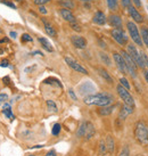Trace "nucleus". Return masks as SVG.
<instances>
[{
	"label": "nucleus",
	"instance_id": "nucleus-31",
	"mask_svg": "<svg viewBox=\"0 0 148 156\" xmlns=\"http://www.w3.org/2000/svg\"><path fill=\"white\" fill-rule=\"evenodd\" d=\"M0 2H1V4H4V5H6V6H8V7H10V8H13V9L16 8V6H15L13 2H9V1H7V0H0Z\"/></svg>",
	"mask_w": 148,
	"mask_h": 156
},
{
	"label": "nucleus",
	"instance_id": "nucleus-38",
	"mask_svg": "<svg viewBox=\"0 0 148 156\" xmlns=\"http://www.w3.org/2000/svg\"><path fill=\"white\" fill-rule=\"evenodd\" d=\"M49 0H34V4L38 5V6H42L44 4H46V2H48Z\"/></svg>",
	"mask_w": 148,
	"mask_h": 156
},
{
	"label": "nucleus",
	"instance_id": "nucleus-10",
	"mask_svg": "<svg viewBox=\"0 0 148 156\" xmlns=\"http://www.w3.org/2000/svg\"><path fill=\"white\" fill-rule=\"evenodd\" d=\"M65 62L67 63V65L70 66V67H72L74 71H76V72L82 73V74H88L87 69H84V67H82V66L79 64L78 62H75L74 59H72L71 57H65Z\"/></svg>",
	"mask_w": 148,
	"mask_h": 156
},
{
	"label": "nucleus",
	"instance_id": "nucleus-4",
	"mask_svg": "<svg viewBox=\"0 0 148 156\" xmlns=\"http://www.w3.org/2000/svg\"><path fill=\"white\" fill-rule=\"evenodd\" d=\"M93 134H95V128L90 122H83L76 131L78 137H84L86 139H90Z\"/></svg>",
	"mask_w": 148,
	"mask_h": 156
},
{
	"label": "nucleus",
	"instance_id": "nucleus-28",
	"mask_svg": "<svg viewBox=\"0 0 148 156\" xmlns=\"http://www.w3.org/2000/svg\"><path fill=\"white\" fill-rule=\"evenodd\" d=\"M61 124H58V123H56L55 126H54V128H52V134L54 136H58L59 134V132H61Z\"/></svg>",
	"mask_w": 148,
	"mask_h": 156
},
{
	"label": "nucleus",
	"instance_id": "nucleus-51",
	"mask_svg": "<svg viewBox=\"0 0 148 156\" xmlns=\"http://www.w3.org/2000/svg\"><path fill=\"white\" fill-rule=\"evenodd\" d=\"M29 156H34V155H29Z\"/></svg>",
	"mask_w": 148,
	"mask_h": 156
},
{
	"label": "nucleus",
	"instance_id": "nucleus-5",
	"mask_svg": "<svg viewBox=\"0 0 148 156\" xmlns=\"http://www.w3.org/2000/svg\"><path fill=\"white\" fill-rule=\"evenodd\" d=\"M121 55H122V57L124 58V62H125L126 64V67H128V72L131 74V76L132 78H136L137 76V64H136V62L132 59V57L129 55V52H126L123 50L122 52H121Z\"/></svg>",
	"mask_w": 148,
	"mask_h": 156
},
{
	"label": "nucleus",
	"instance_id": "nucleus-14",
	"mask_svg": "<svg viewBox=\"0 0 148 156\" xmlns=\"http://www.w3.org/2000/svg\"><path fill=\"white\" fill-rule=\"evenodd\" d=\"M61 15H62V17L64 18L65 21H67V22H70V23H75V22H76V20H75L74 15L72 14V12H71L70 9L63 8L61 10Z\"/></svg>",
	"mask_w": 148,
	"mask_h": 156
},
{
	"label": "nucleus",
	"instance_id": "nucleus-48",
	"mask_svg": "<svg viewBox=\"0 0 148 156\" xmlns=\"http://www.w3.org/2000/svg\"><path fill=\"white\" fill-rule=\"evenodd\" d=\"M7 41H8L7 39H1L0 40V44H2V42H7Z\"/></svg>",
	"mask_w": 148,
	"mask_h": 156
},
{
	"label": "nucleus",
	"instance_id": "nucleus-23",
	"mask_svg": "<svg viewBox=\"0 0 148 156\" xmlns=\"http://www.w3.org/2000/svg\"><path fill=\"white\" fill-rule=\"evenodd\" d=\"M59 4L64 7V8L67 9H73L74 8V4L72 2V0H61Z\"/></svg>",
	"mask_w": 148,
	"mask_h": 156
},
{
	"label": "nucleus",
	"instance_id": "nucleus-33",
	"mask_svg": "<svg viewBox=\"0 0 148 156\" xmlns=\"http://www.w3.org/2000/svg\"><path fill=\"white\" fill-rule=\"evenodd\" d=\"M22 41L23 42H31V41H32V38H31L30 35L29 34H23L22 35Z\"/></svg>",
	"mask_w": 148,
	"mask_h": 156
},
{
	"label": "nucleus",
	"instance_id": "nucleus-42",
	"mask_svg": "<svg viewBox=\"0 0 148 156\" xmlns=\"http://www.w3.org/2000/svg\"><path fill=\"white\" fill-rule=\"evenodd\" d=\"M133 2H135V5L138 7V8L141 7V2H140V0H133Z\"/></svg>",
	"mask_w": 148,
	"mask_h": 156
},
{
	"label": "nucleus",
	"instance_id": "nucleus-34",
	"mask_svg": "<svg viewBox=\"0 0 148 156\" xmlns=\"http://www.w3.org/2000/svg\"><path fill=\"white\" fill-rule=\"evenodd\" d=\"M130 155V152H129V148L128 147H124L122 149V152L120 153V156H129Z\"/></svg>",
	"mask_w": 148,
	"mask_h": 156
},
{
	"label": "nucleus",
	"instance_id": "nucleus-26",
	"mask_svg": "<svg viewBox=\"0 0 148 156\" xmlns=\"http://www.w3.org/2000/svg\"><path fill=\"white\" fill-rule=\"evenodd\" d=\"M100 58H101V61L104 62V63H106V65H111V59H109V57L106 55V54H104V52H100Z\"/></svg>",
	"mask_w": 148,
	"mask_h": 156
},
{
	"label": "nucleus",
	"instance_id": "nucleus-37",
	"mask_svg": "<svg viewBox=\"0 0 148 156\" xmlns=\"http://www.w3.org/2000/svg\"><path fill=\"white\" fill-rule=\"evenodd\" d=\"M131 1H132V0H121L123 7H125V8H128L129 6H131Z\"/></svg>",
	"mask_w": 148,
	"mask_h": 156
},
{
	"label": "nucleus",
	"instance_id": "nucleus-29",
	"mask_svg": "<svg viewBox=\"0 0 148 156\" xmlns=\"http://www.w3.org/2000/svg\"><path fill=\"white\" fill-rule=\"evenodd\" d=\"M44 83H54V84H56V86H58V87H63L62 86V83L58 81V80H56V79H47V80H44Z\"/></svg>",
	"mask_w": 148,
	"mask_h": 156
},
{
	"label": "nucleus",
	"instance_id": "nucleus-22",
	"mask_svg": "<svg viewBox=\"0 0 148 156\" xmlns=\"http://www.w3.org/2000/svg\"><path fill=\"white\" fill-rule=\"evenodd\" d=\"M106 148H107V151L109 153H113L114 152V140L112 137H107L106 139Z\"/></svg>",
	"mask_w": 148,
	"mask_h": 156
},
{
	"label": "nucleus",
	"instance_id": "nucleus-8",
	"mask_svg": "<svg viewBox=\"0 0 148 156\" xmlns=\"http://www.w3.org/2000/svg\"><path fill=\"white\" fill-rule=\"evenodd\" d=\"M112 37L114 38V40L120 44L121 46H124V44L128 42V38H126L125 33L123 32L122 29H120V27H115L113 31H112Z\"/></svg>",
	"mask_w": 148,
	"mask_h": 156
},
{
	"label": "nucleus",
	"instance_id": "nucleus-40",
	"mask_svg": "<svg viewBox=\"0 0 148 156\" xmlns=\"http://www.w3.org/2000/svg\"><path fill=\"white\" fill-rule=\"evenodd\" d=\"M8 65H9V63H8V61H6V59L1 61V63H0V66H1V67H7Z\"/></svg>",
	"mask_w": 148,
	"mask_h": 156
},
{
	"label": "nucleus",
	"instance_id": "nucleus-18",
	"mask_svg": "<svg viewBox=\"0 0 148 156\" xmlns=\"http://www.w3.org/2000/svg\"><path fill=\"white\" fill-rule=\"evenodd\" d=\"M97 72L99 73V75L101 76V78H104V80H106L108 83H113V79H112V76L108 74V72L106 71V69H97Z\"/></svg>",
	"mask_w": 148,
	"mask_h": 156
},
{
	"label": "nucleus",
	"instance_id": "nucleus-47",
	"mask_svg": "<svg viewBox=\"0 0 148 156\" xmlns=\"http://www.w3.org/2000/svg\"><path fill=\"white\" fill-rule=\"evenodd\" d=\"M4 81H5V83H6V84H8V81H9L8 76H6V78H4Z\"/></svg>",
	"mask_w": 148,
	"mask_h": 156
},
{
	"label": "nucleus",
	"instance_id": "nucleus-45",
	"mask_svg": "<svg viewBox=\"0 0 148 156\" xmlns=\"http://www.w3.org/2000/svg\"><path fill=\"white\" fill-rule=\"evenodd\" d=\"M16 32H10V37H12V38H13V39H15V38H16Z\"/></svg>",
	"mask_w": 148,
	"mask_h": 156
},
{
	"label": "nucleus",
	"instance_id": "nucleus-32",
	"mask_svg": "<svg viewBox=\"0 0 148 156\" xmlns=\"http://www.w3.org/2000/svg\"><path fill=\"white\" fill-rule=\"evenodd\" d=\"M71 27H72L74 31H76V32H80V31L82 30V29H81V26L79 25L78 23H71Z\"/></svg>",
	"mask_w": 148,
	"mask_h": 156
},
{
	"label": "nucleus",
	"instance_id": "nucleus-49",
	"mask_svg": "<svg viewBox=\"0 0 148 156\" xmlns=\"http://www.w3.org/2000/svg\"><path fill=\"white\" fill-rule=\"evenodd\" d=\"M81 1H84V2H88V1H91V0H81Z\"/></svg>",
	"mask_w": 148,
	"mask_h": 156
},
{
	"label": "nucleus",
	"instance_id": "nucleus-6",
	"mask_svg": "<svg viewBox=\"0 0 148 156\" xmlns=\"http://www.w3.org/2000/svg\"><path fill=\"white\" fill-rule=\"evenodd\" d=\"M116 90H118V96L121 97V99L124 101V104L129 105L131 107H135V100L132 98V96L129 94V91L126 88H124L122 84H118V88H116Z\"/></svg>",
	"mask_w": 148,
	"mask_h": 156
},
{
	"label": "nucleus",
	"instance_id": "nucleus-11",
	"mask_svg": "<svg viewBox=\"0 0 148 156\" xmlns=\"http://www.w3.org/2000/svg\"><path fill=\"white\" fill-rule=\"evenodd\" d=\"M71 41L75 48L78 49H84L87 47V41L83 37H80V35H72L71 37Z\"/></svg>",
	"mask_w": 148,
	"mask_h": 156
},
{
	"label": "nucleus",
	"instance_id": "nucleus-24",
	"mask_svg": "<svg viewBox=\"0 0 148 156\" xmlns=\"http://www.w3.org/2000/svg\"><path fill=\"white\" fill-rule=\"evenodd\" d=\"M141 39L144 40L145 44L148 48V29L147 27H143L141 29Z\"/></svg>",
	"mask_w": 148,
	"mask_h": 156
},
{
	"label": "nucleus",
	"instance_id": "nucleus-21",
	"mask_svg": "<svg viewBox=\"0 0 148 156\" xmlns=\"http://www.w3.org/2000/svg\"><path fill=\"white\" fill-rule=\"evenodd\" d=\"M2 112H4L5 115H6L7 117H9L10 120H14V119H15V116L12 114V107H10V105L9 104L4 105V109H2Z\"/></svg>",
	"mask_w": 148,
	"mask_h": 156
},
{
	"label": "nucleus",
	"instance_id": "nucleus-12",
	"mask_svg": "<svg viewBox=\"0 0 148 156\" xmlns=\"http://www.w3.org/2000/svg\"><path fill=\"white\" fill-rule=\"evenodd\" d=\"M132 113H133V107H131V106H129V105L124 104L123 105V107L121 108V111H120L118 119H120L121 121H123V120H125L128 115H130V114H132Z\"/></svg>",
	"mask_w": 148,
	"mask_h": 156
},
{
	"label": "nucleus",
	"instance_id": "nucleus-35",
	"mask_svg": "<svg viewBox=\"0 0 148 156\" xmlns=\"http://www.w3.org/2000/svg\"><path fill=\"white\" fill-rule=\"evenodd\" d=\"M7 99H8V96L6 95V94H0V105L5 103Z\"/></svg>",
	"mask_w": 148,
	"mask_h": 156
},
{
	"label": "nucleus",
	"instance_id": "nucleus-13",
	"mask_svg": "<svg viewBox=\"0 0 148 156\" xmlns=\"http://www.w3.org/2000/svg\"><path fill=\"white\" fill-rule=\"evenodd\" d=\"M128 13L131 17L133 18V21H136L137 23H141L143 22V16L139 14V12L133 7V6H129L128 7Z\"/></svg>",
	"mask_w": 148,
	"mask_h": 156
},
{
	"label": "nucleus",
	"instance_id": "nucleus-25",
	"mask_svg": "<svg viewBox=\"0 0 148 156\" xmlns=\"http://www.w3.org/2000/svg\"><path fill=\"white\" fill-rule=\"evenodd\" d=\"M107 6L111 10L118 9V0H107Z\"/></svg>",
	"mask_w": 148,
	"mask_h": 156
},
{
	"label": "nucleus",
	"instance_id": "nucleus-16",
	"mask_svg": "<svg viewBox=\"0 0 148 156\" xmlns=\"http://www.w3.org/2000/svg\"><path fill=\"white\" fill-rule=\"evenodd\" d=\"M108 23L112 26H114V27H121V25H122V20L118 15H111L108 18Z\"/></svg>",
	"mask_w": 148,
	"mask_h": 156
},
{
	"label": "nucleus",
	"instance_id": "nucleus-41",
	"mask_svg": "<svg viewBox=\"0 0 148 156\" xmlns=\"http://www.w3.org/2000/svg\"><path fill=\"white\" fill-rule=\"evenodd\" d=\"M39 12L41 14H44V15H46V14H47V9L44 8V6H39Z\"/></svg>",
	"mask_w": 148,
	"mask_h": 156
},
{
	"label": "nucleus",
	"instance_id": "nucleus-17",
	"mask_svg": "<svg viewBox=\"0 0 148 156\" xmlns=\"http://www.w3.org/2000/svg\"><path fill=\"white\" fill-rule=\"evenodd\" d=\"M42 22H44V30H46V32H47V34H49L50 37H56L57 33H56V31H55V29L52 27L51 24H50L49 22H47L46 20H42Z\"/></svg>",
	"mask_w": 148,
	"mask_h": 156
},
{
	"label": "nucleus",
	"instance_id": "nucleus-46",
	"mask_svg": "<svg viewBox=\"0 0 148 156\" xmlns=\"http://www.w3.org/2000/svg\"><path fill=\"white\" fill-rule=\"evenodd\" d=\"M145 79H146V81L148 83V71H145Z\"/></svg>",
	"mask_w": 148,
	"mask_h": 156
},
{
	"label": "nucleus",
	"instance_id": "nucleus-30",
	"mask_svg": "<svg viewBox=\"0 0 148 156\" xmlns=\"http://www.w3.org/2000/svg\"><path fill=\"white\" fill-rule=\"evenodd\" d=\"M120 82H121V84H122L124 88H126L128 90L130 89V84H129V82H128V80H126L125 78H121V79H120Z\"/></svg>",
	"mask_w": 148,
	"mask_h": 156
},
{
	"label": "nucleus",
	"instance_id": "nucleus-20",
	"mask_svg": "<svg viewBox=\"0 0 148 156\" xmlns=\"http://www.w3.org/2000/svg\"><path fill=\"white\" fill-rule=\"evenodd\" d=\"M113 109L114 106H101V108L98 109V113L101 116H107V115H109L111 113L113 112Z\"/></svg>",
	"mask_w": 148,
	"mask_h": 156
},
{
	"label": "nucleus",
	"instance_id": "nucleus-36",
	"mask_svg": "<svg viewBox=\"0 0 148 156\" xmlns=\"http://www.w3.org/2000/svg\"><path fill=\"white\" fill-rule=\"evenodd\" d=\"M106 151H107V148H106V144H105L104 141H101V143H100V153H101V154H105Z\"/></svg>",
	"mask_w": 148,
	"mask_h": 156
},
{
	"label": "nucleus",
	"instance_id": "nucleus-9",
	"mask_svg": "<svg viewBox=\"0 0 148 156\" xmlns=\"http://www.w3.org/2000/svg\"><path fill=\"white\" fill-rule=\"evenodd\" d=\"M113 58H114V61H115L116 66H118V69H120L122 73H124V74L129 73V72H128L126 64H125V62H124V58L122 57V55H120V54H118V52H114Z\"/></svg>",
	"mask_w": 148,
	"mask_h": 156
},
{
	"label": "nucleus",
	"instance_id": "nucleus-27",
	"mask_svg": "<svg viewBox=\"0 0 148 156\" xmlns=\"http://www.w3.org/2000/svg\"><path fill=\"white\" fill-rule=\"evenodd\" d=\"M47 106H48V108L50 109V111H52V112H57V106L52 100H47Z\"/></svg>",
	"mask_w": 148,
	"mask_h": 156
},
{
	"label": "nucleus",
	"instance_id": "nucleus-2",
	"mask_svg": "<svg viewBox=\"0 0 148 156\" xmlns=\"http://www.w3.org/2000/svg\"><path fill=\"white\" fill-rule=\"evenodd\" d=\"M135 134L137 140L141 145H148V129L144 122H138L136 124Z\"/></svg>",
	"mask_w": 148,
	"mask_h": 156
},
{
	"label": "nucleus",
	"instance_id": "nucleus-39",
	"mask_svg": "<svg viewBox=\"0 0 148 156\" xmlns=\"http://www.w3.org/2000/svg\"><path fill=\"white\" fill-rule=\"evenodd\" d=\"M69 95H70V97L73 100H76V99H78V98H76V96H75V94H74V91L72 90V89H70V90H69Z\"/></svg>",
	"mask_w": 148,
	"mask_h": 156
},
{
	"label": "nucleus",
	"instance_id": "nucleus-1",
	"mask_svg": "<svg viewBox=\"0 0 148 156\" xmlns=\"http://www.w3.org/2000/svg\"><path fill=\"white\" fill-rule=\"evenodd\" d=\"M112 96L108 94H104V92H100V94H96V95L87 96L84 97V104L87 105H97V106H108L112 103Z\"/></svg>",
	"mask_w": 148,
	"mask_h": 156
},
{
	"label": "nucleus",
	"instance_id": "nucleus-19",
	"mask_svg": "<svg viewBox=\"0 0 148 156\" xmlns=\"http://www.w3.org/2000/svg\"><path fill=\"white\" fill-rule=\"evenodd\" d=\"M39 42L41 44L42 48H44V49H46L47 51H49V52L54 51V48H52V46L50 44V42H49L46 38H39Z\"/></svg>",
	"mask_w": 148,
	"mask_h": 156
},
{
	"label": "nucleus",
	"instance_id": "nucleus-50",
	"mask_svg": "<svg viewBox=\"0 0 148 156\" xmlns=\"http://www.w3.org/2000/svg\"><path fill=\"white\" fill-rule=\"evenodd\" d=\"M16 1H18V2H21V1H22V0H16Z\"/></svg>",
	"mask_w": 148,
	"mask_h": 156
},
{
	"label": "nucleus",
	"instance_id": "nucleus-15",
	"mask_svg": "<svg viewBox=\"0 0 148 156\" xmlns=\"http://www.w3.org/2000/svg\"><path fill=\"white\" fill-rule=\"evenodd\" d=\"M93 23H96L98 25H104L106 23V16L103 12H97L93 16Z\"/></svg>",
	"mask_w": 148,
	"mask_h": 156
},
{
	"label": "nucleus",
	"instance_id": "nucleus-43",
	"mask_svg": "<svg viewBox=\"0 0 148 156\" xmlns=\"http://www.w3.org/2000/svg\"><path fill=\"white\" fill-rule=\"evenodd\" d=\"M46 156H56V152H55V151H50V152L47 153Z\"/></svg>",
	"mask_w": 148,
	"mask_h": 156
},
{
	"label": "nucleus",
	"instance_id": "nucleus-44",
	"mask_svg": "<svg viewBox=\"0 0 148 156\" xmlns=\"http://www.w3.org/2000/svg\"><path fill=\"white\" fill-rule=\"evenodd\" d=\"M144 58H145V64H146V66H148V57L146 54H144Z\"/></svg>",
	"mask_w": 148,
	"mask_h": 156
},
{
	"label": "nucleus",
	"instance_id": "nucleus-7",
	"mask_svg": "<svg viewBox=\"0 0 148 156\" xmlns=\"http://www.w3.org/2000/svg\"><path fill=\"white\" fill-rule=\"evenodd\" d=\"M126 26H128V31H129L131 39L133 40V42H136L139 46H143V40H141V37H140V33L139 31H138L137 25L133 22H128Z\"/></svg>",
	"mask_w": 148,
	"mask_h": 156
},
{
	"label": "nucleus",
	"instance_id": "nucleus-3",
	"mask_svg": "<svg viewBox=\"0 0 148 156\" xmlns=\"http://www.w3.org/2000/svg\"><path fill=\"white\" fill-rule=\"evenodd\" d=\"M128 52L129 55L132 57V59L136 62V64L140 67L144 69L146 64H145V58H144V52H139L137 50V48L133 46V44H129L128 46Z\"/></svg>",
	"mask_w": 148,
	"mask_h": 156
}]
</instances>
